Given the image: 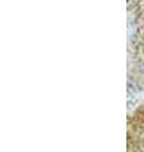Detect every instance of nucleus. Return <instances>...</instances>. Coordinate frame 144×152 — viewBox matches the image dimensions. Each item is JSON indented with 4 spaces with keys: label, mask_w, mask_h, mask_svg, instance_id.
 <instances>
[]
</instances>
